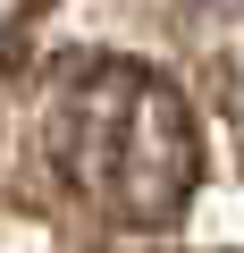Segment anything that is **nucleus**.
Returning <instances> with one entry per match:
<instances>
[{
    "label": "nucleus",
    "instance_id": "f03ea898",
    "mask_svg": "<svg viewBox=\"0 0 244 253\" xmlns=\"http://www.w3.org/2000/svg\"><path fill=\"white\" fill-rule=\"evenodd\" d=\"M34 34V9H17V0H0V68L17 59V42Z\"/></svg>",
    "mask_w": 244,
    "mask_h": 253
},
{
    "label": "nucleus",
    "instance_id": "f257e3e1",
    "mask_svg": "<svg viewBox=\"0 0 244 253\" xmlns=\"http://www.w3.org/2000/svg\"><path fill=\"white\" fill-rule=\"evenodd\" d=\"M51 161L118 228H169L202 186V126L143 59H76L51 93Z\"/></svg>",
    "mask_w": 244,
    "mask_h": 253
}]
</instances>
